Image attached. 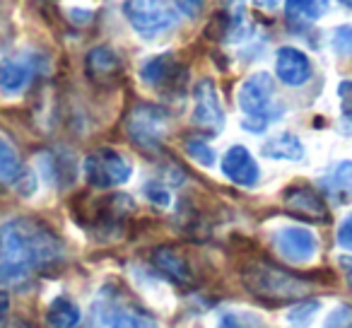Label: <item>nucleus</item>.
I'll return each instance as SVG.
<instances>
[{"instance_id": "nucleus-21", "label": "nucleus", "mask_w": 352, "mask_h": 328, "mask_svg": "<svg viewBox=\"0 0 352 328\" xmlns=\"http://www.w3.org/2000/svg\"><path fill=\"white\" fill-rule=\"evenodd\" d=\"M244 3L246 0H227V39H241L246 32L244 25Z\"/></svg>"}, {"instance_id": "nucleus-8", "label": "nucleus", "mask_w": 352, "mask_h": 328, "mask_svg": "<svg viewBox=\"0 0 352 328\" xmlns=\"http://www.w3.org/2000/svg\"><path fill=\"white\" fill-rule=\"evenodd\" d=\"M275 251L287 263H309L318 254V239L307 227H283L273 237Z\"/></svg>"}, {"instance_id": "nucleus-25", "label": "nucleus", "mask_w": 352, "mask_h": 328, "mask_svg": "<svg viewBox=\"0 0 352 328\" xmlns=\"http://www.w3.org/2000/svg\"><path fill=\"white\" fill-rule=\"evenodd\" d=\"M333 49L340 56H352V27H338L333 32Z\"/></svg>"}, {"instance_id": "nucleus-1", "label": "nucleus", "mask_w": 352, "mask_h": 328, "mask_svg": "<svg viewBox=\"0 0 352 328\" xmlns=\"http://www.w3.org/2000/svg\"><path fill=\"white\" fill-rule=\"evenodd\" d=\"M63 261V244L49 225L15 217L0 227V285L20 287Z\"/></svg>"}, {"instance_id": "nucleus-17", "label": "nucleus", "mask_w": 352, "mask_h": 328, "mask_svg": "<svg viewBox=\"0 0 352 328\" xmlns=\"http://www.w3.org/2000/svg\"><path fill=\"white\" fill-rule=\"evenodd\" d=\"M328 8H331V0H285V15L294 30H302L321 20Z\"/></svg>"}, {"instance_id": "nucleus-33", "label": "nucleus", "mask_w": 352, "mask_h": 328, "mask_svg": "<svg viewBox=\"0 0 352 328\" xmlns=\"http://www.w3.org/2000/svg\"><path fill=\"white\" fill-rule=\"evenodd\" d=\"M342 133H352V111L342 113Z\"/></svg>"}, {"instance_id": "nucleus-23", "label": "nucleus", "mask_w": 352, "mask_h": 328, "mask_svg": "<svg viewBox=\"0 0 352 328\" xmlns=\"http://www.w3.org/2000/svg\"><path fill=\"white\" fill-rule=\"evenodd\" d=\"M321 309V302L318 299H307L302 304H294L292 311H289V326L294 328H307L311 323V318L316 316V311Z\"/></svg>"}, {"instance_id": "nucleus-5", "label": "nucleus", "mask_w": 352, "mask_h": 328, "mask_svg": "<svg viewBox=\"0 0 352 328\" xmlns=\"http://www.w3.org/2000/svg\"><path fill=\"white\" fill-rule=\"evenodd\" d=\"M123 12L133 30L147 39L164 34L176 25V10L169 0H126Z\"/></svg>"}, {"instance_id": "nucleus-13", "label": "nucleus", "mask_w": 352, "mask_h": 328, "mask_svg": "<svg viewBox=\"0 0 352 328\" xmlns=\"http://www.w3.org/2000/svg\"><path fill=\"white\" fill-rule=\"evenodd\" d=\"M152 265L166 280H171L174 285H182V287H188L196 280V273H193L188 259L174 246H160V249L152 251Z\"/></svg>"}, {"instance_id": "nucleus-36", "label": "nucleus", "mask_w": 352, "mask_h": 328, "mask_svg": "<svg viewBox=\"0 0 352 328\" xmlns=\"http://www.w3.org/2000/svg\"><path fill=\"white\" fill-rule=\"evenodd\" d=\"M350 328H352V326H350Z\"/></svg>"}, {"instance_id": "nucleus-14", "label": "nucleus", "mask_w": 352, "mask_h": 328, "mask_svg": "<svg viewBox=\"0 0 352 328\" xmlns=\"http://www.w3.org/2000/svg\"><path fill=\"white\" fill-rule=\"evenodd\" d=\"M222 172L230 182H234L236 186L251 188L258 184V164L251 157V152L244 145H234L227 150V155L222 157Z\"/></svg>"}, {"instance_id": "nucleus-3", "label": "nucleus", "mask_w": 352, "mask_h": 328, "mask_svg": "<svg viewBox=\"0 0 352 328\" xmlns=\"http://www.w3.org/2000/svg\"><path fill=\"white\" fill-rule=\"evenodd\" d=\"M275 85L268 73H254L239 87V109L244 111V128L251 133H263L273 121H278L283 107L275 104Z\"/></svg>"}, {"instance_id": "nucleus-6", "label": "nucleus", "mask_w": 352, "mask_h": 328, "mask_svg": "<svg viewBox=\"0 0 352 328\" xmlns=\"http://www.w3.org/2000/svg\"><path fill=\"white\" fill-rule=\"evenodd\" d=\"M82 172L89 186L116 188V186H123V184L131 179L133 169H131V162H128L121 152L111 150V147H99L92 155L85 157Z\"/></svg>"}, {"instance_id": "nucleus-7", "label": "nucleus", "mask_w": 352, "mask_h": 328, "mask_svg": "<svg viewBox=\"0 0 352 328\" xmlns=\"http://www.w3.org/2000/svg\"><path fill=\"white\" fill-rule=\"evenodd\" d=\"M193 123L210 135H217L225 126V109L212 80H201L193 89Z\"/></svg>"}, {"instance_id": "nucleus-32", "label": "nucleus", "mask_w": 352, "mask_h": 328, "mask_svg": "<svg viewBox=\"0 0 352 328\" xmlns=\"http://www.w3.org/2000/svg\"><path fill=\"white\" fill-rule=\"evenodd\" d=\"M338 263H340L342 273H345V278L350 280V285H352V256H342V259L338 261Z\"/></svg>"}, {"instance_id": "nucleus-31", "label": "nucleus", "mask_w": 352, "mask_h": 328, "mask_svg": "<svg viewBox=\"0 0 352 328\" xmlns=\"http://www.w3.org/2000/svg\"><path fill=\"white\" fill-rule=\"evenodd\" d=\"M8 311H10V297H8V292L0 289V323L6 321Z\"/></svg>"}, {"instance_id": "nucleus-4", "label": "nucleus", "mask_w": 352, "mask_h": 328, "mask_svg": "<svg viewBox=\"0 0 352 328\" xmlns=\"http://www.w3.org/2000/svg\"><path fill=\"white\" fill-rule=\"evenodd\" d=\"M126 133L140 150H160L169 133V113L155 104H135L126 116Z\"/></svg>"}, {"instance_id": "nucleus-27", "label": "nucleus", "mask_w": 352, "mask_h": 328, "mask_svg": "<svg viewBox=\"0 0 352 328\" xmlns=\"http://www.w3.org/2000/svg\"><path fill=\"white\" fill-rule=\"evenodd\" d=\"M350 321H352V309L350 307H338L331 311L326 321V328H350Z\"/></svg>"}, {"instance_id": "nucleus-29", "label": "nucleus", "mask_w": 352, "mask_h": 328, "mask_svg": "<svg viewBox=\"0 0 352 328\" xmlns=\"http://www.w3.org/2000/svg\"><path fill=\"white\" fill-rule=\"evenodd\" d=\"M174 3L186 17H198L203 10V6H206V0H174Z\"/></svg>"}, {"instance_id": "nucleus-15", "label": "nucleus", "mask_w": 352, "mask_h": 328, "mask_svg": "<svg viewBox=\"0 0 352 328\" xmlns=\"http://www.w3.org/2000/svg\"><path fill=\"white\" fill-rule=\"evenodd\" d=\"M275 75L289 87H299L311 78V61L294 46H283L275 54Z\"/></svg>"}, {"instance_id": "nucleus-35", "label": "nucleus", "mask_w": 352, "mask_h": 328, "mask_svg": "<svg viewBox=\"0 0 352 328\" xmlns=\"http://www.w3.org/2000/svg\"><path fill=\"white\" fill-rule=\"evenodd\" d=\"M17 328H32V326H17Z\"/></svg>"}, {"instance_id": "nucleus-26", "label": "nucleus", "mask_w": 352, "mask_h": 328, "mask_svg": "<svg viewBox=\"0 0 352 328\" xmlns=\"http://www.w3.org/2000/svg\"><path fill=\"white\" fill-rule=\"evenodd\" d=\"M145 196L150 198L155 206H160V208H166L171 203V196H169V191H166L164 186H162L160 182H150V184H145Z\"/></svg>"}, {"instance_id": "nucleus-10", "label": "nucleus", "mask_w": 352, "mask_h": 328, "mask_svg": "<svg viewBox=\"0 0 352 328\" xmlns=\"http://www.w3.org/2000/svg\"><path fill=\"white\" fill-rule=\"evenodd\" d=\"M41 68V61L36 54H20L12 58H0V92L20 94L32 85Z\"/></svg>"}, {"instance_id": "nucleus-12", "label": "nucleus", "mask_w": 352, "mask_h": 328, "mask_svg": "<svg viewBox=\"0 0 352 328\" xmlns=\"http://www.w3.org/2000/svg\"><path fill=\"white\" fill-rule=\"evenodd\" d=\"M285 208L292 215L311 222H326L328 220V206L318 191L311 186H292L285 191Z\"/></svg>"}, {"instance_id": "nucleus-9", "label": "nucleus", "mask_w": 352, "mask_h": 328, "mask_svg": "<svg viewBox=\"0 0 352 328\" xmlns=\"http://www.w3.org/2000/svg\"><path fill=\"white\" fill-rule=\"evenodd\" d=\"M94 328H160L147 311L131 304L97 302L94 304Z\"/></svg>"}, {"instance_id": "nucleus-2", "label": "nucleus", "mask_w": 352, "mask_h": 328, "mask_svg": "<svg viewBox=\"0 0 352 328\" xmlns=\"http://www.w3.org/2000/svg\"><path fill=\"white\" fill-rule=\"evenodd\" d=\"M244 287L254 294V299L263 304H292L311 292V283L307 278L289 273L285 268L270 263H251L241 270Z\"/></svg>"}, {"instance_id": "nucleus-18", "label": "nucleus", "mask_w": 352, "mask_h": 328, "mask_svg": "<svg viewBox=\"0 0 352 328\" xmlns=\"http://www.w3.org/2000/svg\"><path fill=\"white\" fill-rule=\"evenodd\" d=\"M263 155L270 160H292L299 162L304 157V145L297 135L292 133H280V135L270 138L263 145Z\"/></svg>"}, {"instance_id": "nucleus-24", "label": "nucleus", "mask_w": 352, "mask_h": 328, "mask_svg": "<svg viewBox=\"0 0 352 328\" xmlns=\"http://www.w3.org/2000/svg\"><path fill=\"white\" fill-rule=\"evenodd\" d=\"M184 147H186L188 157H193L203 167H212V164H215V150H212L203 138H188Z\"/></svg>"}, {"instance_id": "nucleus-28", "label": "nucleus", "mask_w": 352, "mask_h": 328, "mask_svg": "<svg viewBox=\"0 0 352 328\" xmlns=\"http://www.w3.org/2000/svg\"><path fill=\"white\" fill-rule=\"evenodd\" d=\"M338 244H340L342 249L352 251V215H347L345 220H342V225L338 227Z\"/></svg>"}, {"instance_id": "nucleus-11", "label": "nucleus", "mask_w": 352, "mask_h": 328, "mask_svg": "<svg viewBox=\"0 0 352 328\" xmlns=\"http://www.w3.org/2000/svg\"><path fill=\"white\" fill-rule=\"evenodd\" d=\"M140 78L147 87L160 89V92H166V89H174L176 83L182 85L184 78H186V70L179 65V61L171 54H162L150 58L140 70Z\"/></svg>"}, {"instance_id": "nucleus-20", "label": "nucleus", "mask_w": 352, "mask_h": 328, "mask_svg": "<svg viewBox=\"0 0 352 328\" xmlns=\"http://www.w3.org/2000/svg\"><path fill=\"white\" fill-rule=\"evenodd\" d=\"M22 164L20 157H17V150L8 138L0 135V186H10V184H17V179L22 177Z\"/></svg>"}, {"instance_id": "nucleus-22", "label": "nucleus", "mask_w": 352, "mask_h": 328, "mask_svg": "<svg viewBox=\"0 0 352 328\" xmlns=\"http://www.w3.org/2000/svg\"><path fill=\"white\" fill-rule=\"evenodd\" d=\"M217 328H263V321L251 311L232 309V311L222 314L220 321H217Z\"/></svg>"}, {"instance_id": "nucleus-30", "label": "nucleus", "mask_w": 352, "mask_h": 328, "mask_svg": "<svg viewBox=\"0 0 352 328\" xmlns=\"http://www.w3.org/2000/svg\"><path fill=\"white\" fill-rule=\"evenodd\" d=\"M338 94H340V102H342V113H350L352 111V80L340 83Z\"/></svg>"}, {"instance_id": "nucleus-16", "label": "nucleus", "mask_w": 352, "mask_h": 328, "mask_svg": "<svg viewBox=\"0 0 352 328\" xmlns=\"http://www.w3.org/2000/svg\"><path fill=\"white\" fill-rule=\"evenodd\" d=\"M85 68H87L89 80H94L97 85H113L123 73V61L109 46H97L87 54Z\"/></svg>"}, {"instance_id": "nucleus-19", "label": "nucleus", "mask_w": 352, "mask_h": 328, "mask_svg": "<svg viewBox=\"0 0 352 328\" xmlns=\"http://www.w3.org/2000/svg\"><path fill=\"white\" fill-rule=\"evenodd\" d=\"M46 323H49L51 328H80L82 314H80V309L75 307L70 299L58 297V299H54V304H51L49 311H46Z\"/></svg>"}, {"instance_id": "nucleus-34", "label": "nucleus", "mask_w": 352, "mask_h": 328, "mask_svg": "<svg viewBox=\"0 0 352 328\" xmlns=\"http://www.w3.org/2000/svg\"><path fill=\"white\" fill-rule=\"evenodd\" d=\"M340 3H342L345 8H350V10H352V0H340Z\"/></svg>"}]
</instances>
